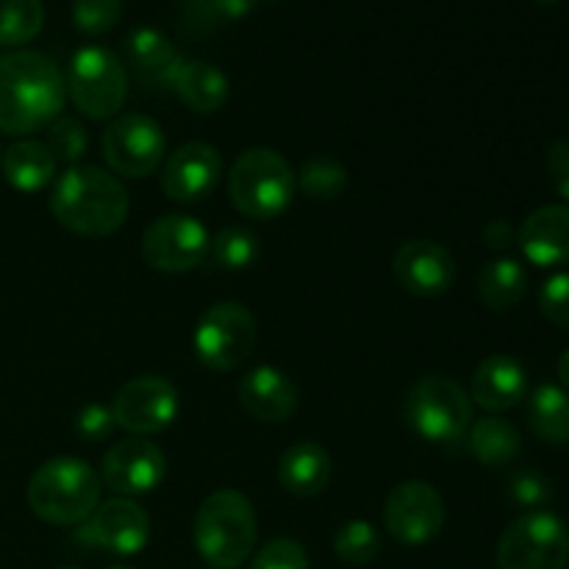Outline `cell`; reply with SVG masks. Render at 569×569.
<instances>
[{"label": "cell", "instance_id": "cell-26", "mask_svg": "<svg viewBox=\"0 0 569 569\" xmlns=\"http://www.w3.org/2000/svg\"><path fill=\"white\" fill-rule=\"evenodd\" d=\"M528 276L520 261L495 259L478 272V295L492 311H509L526 298Z\"/></svg>", "mask_w": 569, "mask_h": 569}, {"label": "cell", "instance_id": "cell-39", "mask_svg": "<svg viewBox=\"0 0 569 569\" xmlns=\"http://www.w3.org/2000/svg\"><path fill=\"white\" fill-rule=\"evenodd\" d=\"M211 17H222V20H242V17L253 14L259 0H206Z\"/></svg>", "mask_w": 569, "mask_h": 569}, {"label": "cell", "instance_id": "cell-17", "mask_svg": "<svg viewBox=\"0 0 569 569\" xmlns=\"http://www.w3.org/2000/svg\"><path fill=\"white\" fill-rule=\"evenodd\" d=\"M392 272L406 292L417 298H437L456 283V259L439 242L411 239L395 253Z\"/></svg>", "mask_w": 569, "mask_h": 569}, {"label": "cell", "instance_id": "cell-10", "mask_svg": "<svg viewBox=\"0 0 569 569\" xmlns=\"http://www.w3.org/2000/svg\"><path fill=\"white\" fill-rule=\"evenodd\" d=\"M100 148H103L106 164L117 176L144 178L159 170V164L164 161L167 137L153 117L122 114L106 128Z\"/></svg>", "mask_w": 569, "mask_h": 569}, {"label": "cell", "instance_id": "cell-24", "mask_svg": "<svg viewBox=\"0 0 569 569\" xmlns=\"http://www.w3.org/2000/svg\"><path fill=\"white\" fill-rule=\"evenodd\" d=\"M56 156L50 153L48 144L37 139H20L11 144L3 156V176L17 192H42L56 178Z\"/></svg>", "mask_w": 569, "mask_h": 569}, {"label": "cell", "instance_id": "cell-1", "mask_svg": "<svg viewBox=\"0 0 569 569\" xmlns=\"http://www.w3.org/2000/svg\"><path fill=\"white\" fill-rule=\"evenodd\" d=\"M67 83L59 64L37 50L0 56V131L9 137L48 128L59 120Z\"/></svg>", "mask_w": 569, "mask_h": 569}, {"label": "cell", "instance_id": "cell-33", "mask_svg": "<svg viewBox=\"0 0 569 569\" xmlns=\"http://www.w3.org/2000/svg\"><path fill=\"white\" fill-rule=\"evenodd\" d=\"M122 17V0H76L72 3V26L87 37H100L111 31Z\"/></svg>", "mask_w": 569, "mask_h": 569}, {"label": "cell", "instance_id": "cell-40", "mask_svg": "<svg viewBox=\"0 0 569 569\" xmlns=\"http://www.w3.org/2000/svg\"><path fill=\"white\" fill-rule=\"evenodd\" d=\"M483 242L492 250H506L517 244V228L506 220H495L483 228Z\"/></svg>", "mask_w": 569, "mask_h": 569}, {"label": "cell", "instance_id": "cell-41", "mask_svg": "<svg viewBox=\"0 0 569 569\" xmlns=\"http://www.w3.org/2000/svg\"><path fill=\"white\" fill-rule=\"evenodd\" d=\"M556 370H559V381H561V389H565V392L569 395V350H565V353H561V359H559V367H556Z\"/></svg>", "mask_w": 569, "mask_h": 569}, {"label": "cell", "instance_id": "cell-2", "mask_svg": "<svg viewBox=\"0 0 569 569\" xmlns=\"http://www.w3.org/2000/svg\"><path fill=\"white\" fill-rule=\"evenodd\" d=\"M50 211L61 228L78 237H111L128 217V192L100 167L76 164L56 178Z\"/></svg>", "mask_w": 569, "mask_h": 569}, {"label": "cell", "instance_id": "cell-29", "mask_svg": "<svg viewBox=\"0 0 569 569\" xmlns=\"http://www.w3.org/2000/svg\"><path fill=\"white\" fill-rule=\"evenodd\" d=\"M209 253L214 259V264L222 267V270H248V267H253L259 261L261 242L250 228L228 226L211 239Z\"/></svg>", "mask_w": 569, "mask_h": 569}, {"label": "cell", "instance_id": "cell-16", "mask_svg": "<svg viewBox=\"0 0 569 569\" xmlns=\"http://www.w3.org/2000/svg\"><path fill=\"white\" fill-rule=\"evenodd\" d=\"M222 176V161L209 142H187L172 150L161 167V189L172 203H198Z\"/></svg>", "mask_w": 569, "mask_h": 569}, {"label": "cell", "instance_id": "cell-7", "mask_svg": "<svg viewBox=\"0 0 569 569\" xmlns=\"http://www.w3.org/2000/svg\"><path fill=\"white\" fill-rule=\"evenodd\" d=\"M406 417L426 442L450 445L465 439L470 431L472 400L453 378L428 376L411 389Z\"/></svg>", "mask_w": 569, "mask_h": 569}, {"label": "cell", "instance_id": "cell-30", "mask_svg": "<svg viewBox=\"0 0 569 569\" xmlns=\"http://www.w3.org/2000/svg\"><path fill=\"white\" fill-rule=\"evenodd\" d=\"M381 533L372 522L350 520L333 537V553L339 561L350 567H367L381 556Z\"/></svg>", "mask_w": 569, "mask_h": 569}, {"label": "cell", "instance_id": "cell-21", "mask_svg": "<svg viewBox=\"0 0 569 569\" xmlns=\"http://www.w3.org/2000/svg\"><path fill=\"white\" fill-rule=\"evenodd\" d=\"M126 53L137 76L153 87H172L178 67H181L183 56L178 53L176 44L159 31V28H133L126 37Z\"/></svg>", "mask_w": 569, "mask_h": 569}, {"label": "cell", "instance_id": "cell-38", "mask_svg": "<svg viewBox=\"0 0 569 569\" xmlns=\"http://www.w3.org/2000/svg\"><path fill=\"white\" fill-rule=\"evenodd\" d=\"M548 172L556 192L569 200V139H556L548 148Z\"/></svg>", "mask_w": 569, "mask_h": 569}, {"label": "cell", "instance_id": "cell-6", "mask_svg": "<svg viewBox=\"0 0 569 569\" xmlns=\"http://www.w3.org/2000/svg\"><path fill=\"white\" fill-rule=\"evenodd\" d=\"M67 94L89 120H114L128 98V72L120 56L89 44L76 50L67 67Z\"/></svg>", "mask_w": 569, "mask_h": 569}, {"label": "cell", "instance_id": "cell-44", "mask_svg": "<svg viewBox=\"0 0 569 569\" xmlns=\"http://www.w3.org/2000/svg\"><path fill=\"white\" fill-rule=\"evenodd\" d=\"M111 569H128V567H111Z\"/></svg>", "mask_w": 569, "mask_h": 569}, {"label": "cell", "instance_id": "cell-18", "mask_svg": "<svg viewBox=\"0 0 569 569\" xmlns=\"http://www.w3.org/2000/svg\"><path fill=\"white\" fill-rule=\"evenodd\" d=\"M239 403L261 422H287L298 409V387L278 367L261 365L239 381Z\"/></svg>", "mask_w": 569, "mask_h": 569}, {"label": "cell", "instance_id": "cell-31", "mask_svg": "<svg viewBox=\"0 0 569 569\" xmlns=\"http://www.w3.org/2000/svg\"><path fill=\"white\" fill-rule=\"evenodd\" d=\"M298 187L311 200H337L348 187V170L333 156H315L300 167Z\"/></svg>", "mask_w": 569, "mask_h": 569}, {"label": "cell", "instance_id": "cell-11", "mask_svg": "<svg viewBox=\"0 0 569 569\" xmlns=\"http://www.w3.org/2000/svg\"><path fill=\"white\" fill-rule=\"evenodd\" d=\"M211 237L189 214H164L148 226L142 237V256L159 272H189L209 256Z\"/></svg>", "mask_w": 569, "mask_h": 569}, {"label": "cell", "instance_id": "cell-23", "mask_svg": "<svg viewBox=\"0 0 569 569\" xmlns=\"http://www.w3.org/2000/svg\"><path fill=\"white\" fill-rule=\"evenodd\" d=\"M170 89L194 114H214L228 100L226 72L200 59H183Z\"/></svg>", "mask_w": 569, "mask_h": 569}, {"label": "cell", "instance_id": "cell-5", "mask_svg": "<svg viewBox=\"0 0 569 569\" xmlns=\"http://www.w3.org/2000/svg\"><path fill=\"white\" fill-rule=\"evenodd\" d=\"M298 176L292 164L272 148H250L228 172V198L250 220H276L292 206Z\"/></svg>", "mask_w": 569, "mask_h": 569}, {"label": "cell", "instance_id": "cell-12", "mask_svg": "<svg viewBox=\"0 0 569 569\" xmlns=\"http://www.w3.org/2000/svg\"><path fill=\"white\" fill-rule=\"evenodd\" d=\"M387 531L400 545L420 548L439 537L445 526V500L428 481H406L389 492L383 506Z\"/></svg>", "mask_w": 569, "mask_h": 569}, {"label": "cell", "instance_id": "cell-14", "mask_svg": "<svg viewBox=\"0 0 569 569\" xmlns=\"http://www.w3.org/2000/svg\"><path fill=\"white\" fill-rule=\"evenodd\" d=\"M111 411H114L117 428H126L133 437H150L176 422L178 389L159 376L131 378L117 392Z\"/></svg>", "mask_w": 569, "mask_h": 569}, {"label": "cell", "instance_id": "cell-15", "mask_svg": "<svg viewBox=\"0 0 569 569\" xmlns=\"http://www.w3.org/2000/svg\"><path fill=\"white\" fill-rule=\"evenodd\" d=\"M81 531L87 545L114 556H137L150 542V517L131 498H111L92 511Z\"/></svg>", "mask_w": 569, "mask_h": 569}, {"label": "cell", "instance_id": "cell-8", "mask_svg": "<svg viewBox=\"0 0 569 569\" xmlns=\"http://www.w3.org/2000/svg\"><path fill=\"white\" fill-rule=\"evenodd\" d=\"M500 569H565L569 565V531L550 511L517 517L498 539Z\"/></svg>", "mask_w": 569, "mask_h": 569}, {"label": "cell", "instance_id": "cell-28", "mask_svg": "<svg viewBox=\"0 0 569 569\" xmlns=\"http://www.w3.org/2000/svg\"><path fill=\"white\" fill-rule=\"evenodd\" d=\"M44 26L42 0H0V48H20Z\"/></svg>", "mask_w": 569, "mask_h": 569}, {"label": "cell", "instance_id": "cell-3", "mask_svg": "<svg viewBox=\"0 0 569 569\" xmlns=\"http://www.w3.org/2000/svg\"><path fill=\"white\" fill-rule=\"evenodd\" d=\"M98 472L76 456H59L39 467L28 481V506L50 526H78L100 506Z\"/></svg>", "mask_w": 569, "mask_h": 569}, {"label": "cell", "instance_id": "cell-22", "mask_svg": "<svg viewBox=\"0 0 569 569\" xmlns=\"http://www.w3.org/2000/svg\"><path fill=\"white\" fill-rule=\"evenodd\" d=\"M278 481L298 498H315L331 483V456L317 442H295L278 461Z\"/></svg>", "mask_w": 569, "mask_h": 569}, {"label": "cell", "instance_id": "cell-4", "mask_svg": "<svg viewBox=\"0 0 569 569\" xmlns=\"http://www.w3.org/2000/svg\"><path fill=\"white\" fill-rule=\"evenodd\" d=\"M194 548L200 559L214 569H237L256 548L253 503L237 489L209 495L194 517Z\"/></svg>", "mask_w": 569, "mask_h": 569}, {"label": "cell", "instance_id": "cell-32", "mask_svg": "<svg viewBox=\"0 0 569 569\" xmlns=\"http://www.w3.org/2000/svg\"><path fill=\"white\" fill-rule=\"evenodd\" d=\"M44 144L56 156V161H64V164L76 167L89 150V133L72 117H59V120H53L48 126V142Z\"/></svg>", "mask_w": 569, "mask_h": 569}, {"label": "cell", "instance_id": "cell-19", "mask_svg": "<svg viewBox=\"0 0 569 569\" xmlns=\"http://www.w3.org/2000/svg\"><path fill=\"white\" fill-rule=\"evenodd\" d=\"M522 253L537 267H556L569 261V206H542L517 231Z\"/></svg>", "mask_w": 569, "mask_h": 569}, {"label": "cell", "instance_id": "cell-36", "mask_svg": "<svg viewBox=\"0 0 569 569\" xmlns=\"http://www.w3.org/2000/svg\"><path fill=\"white\" fill-rule=\"evenodd\" d=\"M114 428L117 422L111 406L89 403L76 415V433L81 439H87V442H103V439L111 437Z\"/></svg>", "mask_w": 569, "mask_h": 569}, {"label": "cell", "instance_id": "cell-35", "mask_svg": "<svg viewBox=\"0 0 569 569\" xmlns=\"http://www.w3.org/2000/svg\"><path fill=\"white\" fill-rule=\"evenodd\" d=\"M539 309L553 326L569 328V272L548 278L539 289Z\"/></svg>", "mask_w": 569, "mask_h": 569}, {"label": "cell", "instance_id": "cell-27", "mask_svg": "<svg viewBox=\"0 0 569 569\" xmlns=\"http://www.w3.org/2000/svg\"><path fill=\"white\" fill-rule=\"evenodd\" d=\"M528 420L533 433L548 445L569 442V395L553 383H542L531 395L528 403Z\"/></svg>", "mask_w": 569, "mask_h": 569}, {"label": "cell", "instance_id": "cell-37", "mask_svg": "<svg viewBox=\"0 0 569 569\" xmlns=\"http://www.w3.org/2000/svg\"><path fill=\"white\" fill-rule=\"evenodd\" d=\"M509 498L515 500V503L528 506V509L548 503L550 500L548 478L539 476V472L533 470L517 472V476L509 481Z\"/></svg>", "mask_w": 569, "mask_h": 569}, {"label": "cell", "instance_id": "cell-42", "mask_svg": "<svg viewBox=\"0 0 569 569\" xmlns=\"http://www.w3.org/2000/svg\"><path fill=\"white\" fill-rule=\"evenodd\" d=\"M537 3H542V6H553V3H559V0H537Z\"/></svg>", "mask_w": 569, "mask_h": 569}, {"label": "cell", "instance_id": "cell-25", "mask_svg": "<svg viewBox=\"0 0 569 569\" xmlns=\"http://www.w3.org/2000/svg\"><path fill=\"white\" fill-rule=\"evenodd\" d=\"M467 445H470L472 456L481 461L483 467H503L520 456L522 437L509 420L500 417H483L476 420L467 431Z\"/></svg>", "mask_w": 569, "mask_h": 569}, {"label": "cell", "instance_id": "cell-43", "mask_svg": "<svg viewBox=\"0 0 569 569\" xmlns=\"http://www.w3.org/2000/svg\"><path fill=\"white\" fill-rule=\"evenodd\" d=\"M56 569H81V567H76V565H61V567H56Z\"/></svg>", "mask_w": 569, "mask_h": 569}, {"label": "cell", "instance_id": "cell-13", "mask_svg": "<svg viewBox=\"0 0 569 569\" xmlns=\"http://www.w3.org/2000/svg\"><path fill=\"white\" fill-rule=\"evenodd\" d=\"M167 478V456L144 437L114 442L100 465V481L120 498H137L161 487Z\"/></svg>", "mask_w": 569, "mask_h": 569}, {"label": "cell", "instance_id": "cell-9", "mask_svg": "<svg viewBox=\"0 0 569 569\" xmlns=\"http://www.w3.org/2000/svg\"><path fill=\"white\" fill-rule=\"evenodd\" d=\"M256 337V320L242 303H214L194 326V356L209 370L231 372L253 353Z\"/></svg>", "mask_w": 569, "mask_h": 569}, {"label": "cell", "instance_id": "cell-34", "mask_svg": "<svg viewBox=\"0 0 569 569\" xmlns=\"http://www.w3.org/2000/svg\"><path fill=\"white\" fill-rule=\"evenodd\" d=\"M250 569H309V553L295 539H272L253 556Z\"/></svg>", "mask_w": 569, "mask_h": 569}, {"label": "cell", "instance_id": "cell-20", "mask_svg": "<svg viewBox=\"0 0 569 569\" xmlns=\"http://www.w3.org/2000/svg\"><path fill=\"white\" fill-rule=\"evenodd\" d=\"M528 376L526 367L511 356H489L472 372L470 395L481 409L509 411L526 398Z\"/></svg>", "mask_w": 569, "mask_h": 569}]
</instances>
